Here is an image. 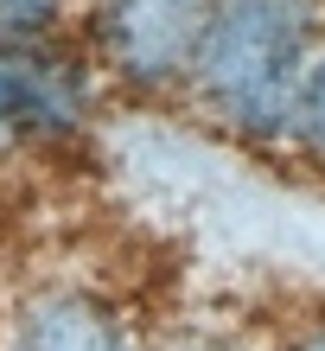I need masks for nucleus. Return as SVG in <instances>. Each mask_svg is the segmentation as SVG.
Returning <instances> with one entry per match:
<instances>
[{"label": "nucleus", "instance_id": "7ed1b4c3", "mask_svg": "<svg viewBox=\"0 0 325 351\" xmlns=\"http://www.w3.org/2000/svg\"><path fill=\"white\" fill-rule=\"evenodd\" d=\"M83 115V77L70 58L19 32H0V141L26 134H64Z\"/></svg>", "mask_w": 325, "mask_h": 351}, {"label": "nucleus", "instance_id": "423d86ee", "mask_svg": "<svg viewBox=\"0 0 325 351\" xmlns=\"http://www.w3.org/2000/svg\"><path fill=\"white\" fill-rule=\"evenodd\" d=\"M51 13H57V0H0V26L19 32V38H32Z\"/></svg>", "mask_w": 325, "mask_h": 351}, {"label": "nucleus", "instance_id": "0eeeda50", "mask_svg": "<svg viewBox=\"0 0 325 351\" xmlns=\"http://www.w3.org/2000/svg\"><path fill=\"white\" fill-rule=\"evenodd\" d=\"M287 351H325V332H313V339H300V345H287Z\"/></svg>", "mask_w": 325, "mask_h": 351}, {"label": "nucleus", "instance_id": "f257e3e1", "mask_svg": "<svg viewBox=\"0 0 325 351\" xmlns=\"http://www.w3.org/2000/svg\"><path fill=\"white\" fill-rule=\"evenodd\" d=\"M313 0H211L198 38V90L236 134H281L307 77Z\"/></svg>", "mask_w": 325, "mask_h": 351}, {"label": "nucleus", "instance_id": "20e7f679", "mask_svg": "<svg viewBox=\"0 0 325 351\" xmlns=\"http://www.w3.org/2000/svg\"><path fill=\"white\" fill-rule=\"evenodd\" d=\"M19 351H128V332L103 300L90 294H51L19 326Z\"/></svg>", "mask_w": 325, "mask_h": 351}, {"label": "nucleus", "instance_id": "f03ea898", "mask_svg": "<svg viewBox=\"0 0 325 351\" xmlns=\"http://www.w3.org/2000/svg\"><path fill=\"white\" fill-rule=\"evenodd\" d=\"M211 0H109L96 19V45L128 84L153 90L192 71Z\"/></svg>", "mask_w": 325, "mask_h": 351}, {"label": "nucleus", "instance_id": "39448f33", "mask_svg": "<svg viewBox=\"0 0 325 351\" xmlns=\"http://www.w3.org/2000/svg\"><path fill=\"white\" fill-rule=\"evenodd\" d=\"M294 128H300V141H307V147L325 160V58H319V64H307V77H300Z\"/></svg>", "mask_w": 325, "mask_h": 351}]
</instances>
